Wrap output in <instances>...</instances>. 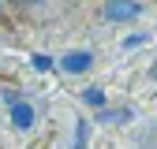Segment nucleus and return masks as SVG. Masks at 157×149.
<instances>
[{
  "instance_id": "nucleus-1",
  "label": "nucleus",
  "mask_w": 157,
  "mask_h": 149,
  "mask_svg": "<svg viewBox=\"0 0 157 149\" xmlns=\"http://www.w3.org/2000/svg\"><path fill=\"white\" fill-rule=\"evenodd\" d=\"M142 11H146L142 0H105V8H101V15L109 23H131V19H139Z\"/></svg>"
},
{
  "instance_id": "nucleus-2",
  "label": "nucleus",
  "mask_w": 157,
  "mask_h": 149,
  "mask_svg": "<svg viewBox=\"0 0 157 149\" xmlns=\"http://www.w3.org/2000/svg\"><path fill=\"white\" fill-rule=\"evenodd\" d=\"M90 64H94L90 52H67L64 60H60V67H64L67 74H82V71H90Z\"/></svg>"
},
{
  "instance_id": "nucleus-3",
  "label": "nucleus",
  "mask_w": 157,
  "mask_h": 149,
  "mask_svg": "<svg viewBox=\"0 0 157 149\" xmlns=\"http://www.w3.org/2000/svg\"><path fill=\"white\" fill-rule=\"evenodd\" d=\"M11 123H15L19 130H30V127H34V108H30L26 101H11Z\"/></svg>"
},
{
  "instance_id": "nucleus-4",
  "label": "nucleus",
  "mask_w": 157,
  "mask_h": 149,
  "mask_svg": "<svg viewBox=\"0 0 157 149\" xmlns=\"http://www.w3.org/2000/svg\"><path fill=\"white\" fill-rule=\"evenodd\" d=\"M82 101H86L90 108H101V104H105V93H101V89H97V86H90V89L82 93Z\"/></svg>"
},
{
  "instance_id": "nucleus-5",
  "label": "nucleus",
  "mask_w": 157,
  "mask_h": 149,
  "mask_svg": "<svg viewBox=\"0 0 157 149\" xmlns=\"http://www.w3.org/2000/svg\"><path fill=\"white\" fill-rule=\"evenodd\" d=\"M86 138H90V123L78 119V130H75V149H86Z\"/></svg>"
},
{
  "instance_id": "nucleus-6",
  "label": "nucleus",
  "mask_w": 157,
  "mask_h": 149,
  "mask_svg": "<svg viewBox=\"0 0 157 149\" xmlns=\"http://www.w3.org/2000/svg\"><path fill=\"white\" fill-rule=\"evenodd\" d=\"M146 41H150V34H127L124 49H139V45H146Z\"/></svg>"
},
{
  "instance_id": "nucleus-7",
  "label": "nucleus",
  "mask_w": 157,
  "mask_h": 149,
  "mask_svg": "<svg viewBox=\"0 0 157 149\" xmlns=\"http://www.w3.org/2000/svg\"><path fill=\"white\" fill-rule=\"evenodd\" d=\"M34 67L37 71H52V60H49V56H34Z\"/></svg>"
},
{
  "instance_id": "nucleus-8",
  "label": "nucleus",
  "mask_w": 157,
  "mask_h": 149,
  "mask_svg": "<svg viewBox=\"0 0 157 149\" xmlns=\"http://www.w3.org/2000/svg\"><path fill=\"white\" fill-rule=\"evenodd\" d=\"M23 4H37V0H23Z\"/></svg>"
}]
</instances>
